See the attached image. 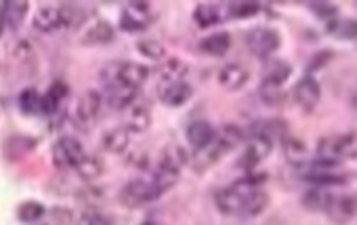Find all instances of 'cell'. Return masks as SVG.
<instances>
[{
    "label": "cell",
    "instance_id": "1",
    "mask_svg": "<svg viewBox=\"0 0 357 225\" xmlns=\"http://www.w3.org/2000/svg\"><path fill=\"white\" fill-rule=\"evenodd\" d=\"M324 215L334 225H347L357 215V196L355 194H328Z\"/></svg>",
    "mask_w": 357,
    "mask_h": 225
},
{
    "label": "cell",
    "instance_id": "2",
    "mask_svg": "<svg viewBox=\"0 0 357 225\" xmlns=\"http://www.w3.org/2000/svg\"><path fill=\"white\" fill-rule=\"evenodd\" d=\"M72 11V7H40L32 20V26L43 34H51L74 22Z\"/></svg>",
    "mask_w": 357,
    "mask_h": 225
},
{
    "label": "cell",
    "instance_id": "3",
    "mask_svg": "<svg viewBox=\"0 0 357 225\" xmlns=\"http://www.w3.org/2000/svg\"><path fill=\"white\" fill-rule=\"evenodd\" d=\"M53 162L57 168L68 170V168H76L80 164V160L86 156V150L82 147V143L74 137H61L59 141H55L53 150H51Z\"/></svg>",
    "mask_w": 357,
    "mask_h": 225
},
{
    "label": "cell",
    "instance_id": "4",
    "mask_svg": "<svg viewBox=\"0 0 357 225\" xmlns=\"http://www.w3.org/2000/svg\"><path fill=\"white\" fill-rule=\"evenodd\" d=\"M153 22V7L145 0H137V3H126L120 15V28L126 32L145 30Z\"/></svg>",
    "mask_w": 357,
    "mask_h": 225
},
{
    "label": "cell",
    "instance_id": "5",
    "mask_svg": "<svg viewBox=\"0 0 357 225\" xmlns=\"http://www.w3.org/2000/svg\"><path fill=\"white\" fill-rule=\"evenodd\" d=\"M246 45L257 57H269L280 49L282 36L273 28H265V26L263 28H252L246 34Z\"/></svg>",
    "mask_w": 357,
    "mask_h": 225
},
{
    "label": "cell",
    "instance_id": "6",
    "mask_svg": "<svg viewBox=\"0 0 357 225\" xmlns=\"http://www.w3.org/2000/svg\"><path fill=\"white\" fill-rule=\"evenodd\" d=\"M155 198H160V194L155 191V187H153V183H151L149 177H147V179H145V177H137V179L128 181V183L124 185L122 194H120V200H122L126 206H130V208L141 206V204H145V202H151V200H155Z\"/></svg>",
    "mask_w": 357,
    "mask_h": 225
},
{
    "label": "cell",
    "instance_id": "7",
    "mask_svg": "<svg viewBox=\"0 0 357 225\" xmlns=\"http://www.w3.org/2000/svg\"><path fill=\"white\" fill-rule=\"evenodd\" d=\"M271 150H273V141L271 139H267V137H263V135H252L250 139H248V143H246V150H244V154L240 156V160H238V166L242 168V170H255L269 154H271Z\"/></svg>",
    "mask_w": 357,
    "mask_h": 225
},
{
    "label": "cell",
    "instance_id": "8",
    "mask_svg": "<svg viewBox=\"0 0 357 225\" xmlns=\"http://www.w3.org/2000/svg\"><path fill=\"white\" fill-rule=\"evenodd\" d=\"M229 150L219 141V137L215 135V139L211 143H206L204 147L200 150H194V154H190V166L196 170V173H204L208 170L211 166H215Z\"/></svg>",
    "mask_w": 357,
    "mask_h": 225
},
{
    "label": "cell",
    "instance_id": "9",
    "mask_svg": "<svg viewBox=\"0 0 357 225\" xmlns=\"http://www.w3.org/2000/svg\"><path fill=\"white\" fill-rule=\"evenodd\" d=\"M101 108H103V97H101V91L97 89H91V91H84L78 101H76V120L84 126H91L97 116L101 114Z\"/></svg>",
    "mask_w": 357,
    "mask_h": 225
},
{
    "label": "cell",
    "instance_id": "10",
    "mask_svg": "<svg viewBox=\"0 0 357 225\" xmlns=\"http://www.w3.org/2000/svg\"><path fill=\"white\" fill-rule=\"evenodd\" d=\"M298 173H301V175H298L301 179H305V181H309V183H313V185H317V187L344 185V183L349 181L347 175L336 173L334 168H321V166H317V164H313V162L303 164Z\"/></svg>",
    "mask_w": 357,
    "mask_h": 225
},
{
    "label": "cell",
    "instance_id": "11",
    "mask_svg": "<svg viewBox=\"0 0 357 225\" xmlns=\"http://www.w3.org/2000/svg\"><path fill=\"white\" fill-rule=\"evenodd\" d=\"M292 95H294V101H296L305 112H311V110L317 108V103H319V99H321V87H319V82H317L313 76H303V78L296 82Z\"/></svg>",
    "mask_w": 357,
    "mask_h": 225
},
{
    "label": "cell",
    "instance_id": "12",
    "mask_svg": "<svg viewBox=\"0 0 357 225\" xmlns=\"http://www.w3.org/2000/svg\"><path fill=\"white\" fill-rule=\"evenodd\" d=\"M194 95V89L192 85H188L185 80L181 82H172V85H166L162 89H158V97L164 106L168 108H181L185 106Z\"/></svg>",
    "mask_w": 357,
    "mask_h": 225
},
{
    "label": "cell",
    "instance_id": "13",
    "mask_svg": "<svg viewBox=\"0 0 357 225\" xmlns=\"http://www.w3.org/2000/svg\"><path fill=\"white\" fill-rule=\"evenodd\" d=\"M137 95H139L137 89H130V87H124V85H118V87L101 91L103 103L109 106L112 110H126V108H130L137 101Z\"/></svg>",
    "mask_w": 357,
    "mask_h": 225
},
{
    "label": "cell",
    "instance_id": "14",
    "mask_svg": "<svg viewBox=\"0 0 357 225\" xmlns=\"http://www.w3.org/2000/svg\"><path fill=\"white\" fill-rule=\"evenodd\" d=\"M188 164H190V154H188V150L181 147V145H176V143L166 145V147L162 150L160 158H158V166H160V168H168V170H176V173H181Z\"/></svg>",
    "mask_w": 357,
    "mask_h": 225
},
{
    "label": "cell",
    "instance_id": "15",
    "mask_svg": "<svg viewBox=\"0 0 357 225\" xmlns=\"http://www.w3.org/2000/svg\"><path fill=\"white\" fill-rule=\"evenodd\" d=\"M149 78V68H145L143 64H135V61H122L120 66V85L130 87V89H141Z\"/></svg>",
    "mask_w": 357,
    "mask_h": 225
},
{
    "label": "cell",
    "instance_id": "16",
    "mask_svg": "<svg viewBox=\"0 0 357 225\" xmlns=\"http://www.w3.org/2000/svg\"><path fill=\"white\" fill-rule=\"evenodd\" d=\"M70 97V87L66 82H53L51 89L43 95V101H40V114L45 116H53L57 114L59 106Z\"/></svg>",
    "mask_w": 357,
    "mask_h": 225
},
{
    "label": "cell",
    "instance_id": "17",
    "mask_svg": "<svg viewBox=\"0 0 357 225\" xmlns=\"http://www.w3.org/2000/svg\"><path fill=\"white\" fill-rule=\"evenodd\" d=\"M185 135H188V143H190L194 150H200V147H204L206 143H211V141L215 139L217 129H215L208 120H194V122L188 126Z\"/></svg>",
    "mask_w": 357,
    "mask_h": 225
},
{
    "label": "cell",
    "instance_id": "18",
    "mask_svg": "<svg viewBox=\"0 0 357 225\" xmlns=\"http://www.w3.org/2000/svg\"><path fill=\"white\" fill-rule=\"evenodd\" d=\"M130 145V133L124 126L107 129L101 135V147L109 154H124Z\"/></svg>",
    "mask_w": 357,
    "mask_h": 225
},
{
    "label": "cell",
    "instance_id": "19",
    "mask_svg": "<svg viewBox=\"0 0 357 225\" xmlns=\"http://www.w3.org/2000/svg\"><path fill=\"white\" fill-rule=\"evenodd\" d=\"M190 72V68L176 57H170L168 61L162 64V68L158 70V89L172 85V82H181L185 78V74Z\"/></svg>",
    "mask_w": 357,
    "mask_h": 225
},
{
    "label": "cell",
    "instance_id": "20",
    "mask_svg": "<svg viewBox=\"0 0 357 225\" xmlns=\"http://www.w3.org/2000/svg\"><path fill=\"white\" fill-rule=\"evenodd\" d=\"M248 78H250L248 76V70L242 68V66H238V64H229V66L221 68V72H219V85L223 89H227V91H240V89H244L246 82H248Z\"/></svg>",
    "mask_w": 357,
    "mask_h": 225
},
{
    "label": "cell",
    "instance_id": "21",
    "mask_svg": "<svg viewBox=\"0 0 357 225\" xmlns=\"http://www.w3.org/2000/svg\"><path fill=\"white\" fill-rule=\"evenodd\" d=\"M151 124V114L149 108L143 103H132L130 108H126V131L128 133H143L147 131Z\"/></svg>",
    "mask_w": 357,
    "mask_h": 225
},
{
    "label": "cell",
    "instance_id": "22",
    "mask_svg": "<svg viewBox=\"0 0 357 225\" xmlns=\"http://www.w3.org/2000/svg\"><path fill=\"white\" fill-rule=\"evenodd\" d=\"M225 17V7L217 5V3H200L194 9V22L200 28H211L215 24H219Z\"/></svg>",
    "mask_w": 357,
    "mask_h": 225
},
{
    "label": "cell",
    "instance_id": "23",
    "mask_svg": "<svg viewBox=\"0 0 357 225\" xmlns=\"http://www.w3.org/2000/svg\"><path fill=\"white\" fill-rule=\"evenodd\" d=\"M38 145V141L34 137H28V135H13L5 141L3 145V152L9 160H20L24 158L26 154H30L34 147Z\"/></svg>",
    "mask_w": 357,
    "mask_h": 225
},
{
    "label": "cell",
    "instance_id": "24",
    "mask_svg": "<svg viewBox=\"0 0 357 225\" xmlns=\"http://www.w3.org/2000/svg\"><path fill=\"white\" fill-rule=\"evenodd\" d=\"M215 204L223 215H240L242 204H244V196L238 194L234 187H223L215 194Z\"/></svg>",
    "mask_w": 357,
    "mask_h": 225
},
{
    "label": "cell",
    "instance_id": "25",
    "mask_svg": "<svg viewBox=\"0 0 357 225\" xmlns=\"http://www.w3.org/2000/svg\"><path fill=\"white\" fill-rule=\"evenodd\" d=\"M231 47V36L227 32H215L200 41V51L211 57H223Z\"/></svg>",
    "mask_w": 357,
    "mask_h": 225
},
{
    "label": "cell",
    "instance_id": "26",
    "mask_svg": "<svg viewBox=\"0 0 357 225\" xmlns=\"http://www.w3.org/2000/svg\"><path fill=\"white\" fill-rule=\"evenodd\" d=\"M114 36H116V30L109 22H97L86 30L82 43L84 45H107L114 41Z\"/></svg>",
    "mask_w": 357,
    "mask_h": 225
},
{
    "label": "cell",
    "instance_id": "27",
    "mask_svg": "<svg viewBox=\"0 0 357 225\" xmlns=\"http://www.w3.org/2000/svg\"><path fill=\"white\" fill-rule=\"evenodd\" d=\"M103 170H105V164L101 162V158L91 156V154H86L80 160V164L76 166V173H78V177L82 181H95V179H99L103 175Z\"/></svg>",
    "mask_w": 357,
    "mask_h": 225
},
{
    "label": "cell",
    "instance_id": "28",
    "mask_svg": "<svg viewBox=\"0 0 357 225\" xmlns=\"http://www.w3.org/2000/svg\"><path fill=\"white\" fill-rule=\"evenodd\" d=\"M267 206H269V196H267V191L255 189L252 194H248V196L244 198V204H242L240 215H244V217H259Z\"/></svg>",
    "mask_w": 357,
    "mask_h": 225
},
{
    "label": "cell",
    "instance_id": "29",
    "mask_svg": "<svg viewBox=\"0 0 357 225\" xmlns=\"http://www.w3.org/2000/svg\"><path fill=\"white\" fill-rule=\"evenodd\" d=\"M47 215V208L43 202H36V200H26L17 206V219L26 225H34V223H40L43 217Z\"/></svg>",
    "mask_w": 357,
    "mask_h": 225
},
{
    "label": "cell",
    "instance_id": "30",
    "mask_svg": "<svg viewBox=\"0 0 357 225\" xmlns=\"http://www.w3.org/2000/svg\"><path fill=\"white\" fill-rule=\"evenodd\" d=\"M282 145H284V154H286V158L292 162V164H296V166H303V164H307L309 160H307V156H309V152H307V145L301 141V139H294V137H284L282 139Z\"/></svg>",
    "mask_w": 357,
    "mask_h": 225
},
{
    "label": "cell",
    "instance_id": "31",
    "mask_svg": "<svg viewBox=\"0 0 357 225\" xmlns=\"http://www.w3.org/2000/svg\"><path fill=\"white\" fill-rule=\"evenodd\" d=\"M290 74H292V68H290L286 61L273 59V61H269L267 68H265V78H263V82H271V85L284 87V82L290 78Z\"/></svg>",
    "mask_w": 357,
    "mask_h": 225
},
{
    "label": "cell",
    "instance_id": "32",
    "mask_svg": "<svg viewBox=\"0 0 357 225\" xmlns=\"http://www.w3.org/2000/svg\"><path fill=\"white\" fill-rule=\"evenodd\" d=\"M40 101H43V95L38 89L34 87H28L20 93L17 97V106L20 110L26 114V116H34V114H40Z\"/></svg>",
    "mask_w": 357,
    "mask_h": 225
},
{
    "label": "cell",
    "instance_id": "33",
    "mask_svg": "<svg viewBox=\"0 0 357 225\" xmlns=\"http://www.w3.org/2000/svg\"><path fill=\"white\" fill-rule=\"evenodd\" d=\"M178 177H181V173L155 166V170H153V175H151L149 179H151V183H153L155 191L162 196V194H166L168 189H172V187L178 183Z\"/></svg>",
    "mask_w": 357,
    "mask_h": 225
},
{
    "label": "cell",
    "instance_id": "34",
    "mask_svg": "<svg viewBox=\"0 0 357 225\" xmlns=\"http://www.w3.org/2000/svg\"><path fill=\"white\" fill-rule=\"evenodd\" d=\"M217 137H219V141L231 152L234 147H238L240 143L246 141V131L240 129L238 124H225V126H221V129L217 131Z\"/></svg>",
    "mask_w": 357,
    "mask_h": 225
},
{
    "label": "cell",
    "instance_id": "35",
    "mask_svg": "<svg viewBox=\"0 0 357 225\" xmlns=\"http://www.w3.org/2000/svg\"><path fill=\"white\" fill-rule=\"evenodd\" d=\"M336 38H357V20H332L326 28Z\"/></svg>",
    "mask_w": 357,
    "mask_h": 225
},
{
    "label": "cell",
    "instance_id": "36",
    "mask_svg": "<svg viewBox=\"0 0 357 225\" xmlns=\"http://www.w3.org/2000/svg\"><path fill=\"white\" fill-rule=\"evenodd\" d=\"M261 11V5L259 3H229L225 5V15L229 20H246V17H252Z\"/></svg>",
    "mask_w": 357,
    "mask_h": 225
},
{
    "label": "cell",
    "instance_id": "37",
    "mask_svg": "<svg viewBox=\"0 0 357 225\" xmlns=\"http://www.w3.org/2000/svg\"><path fill=\"white\" fill-rule=\"evenodd\" d=\"M120 66H122V61H109L99 70L97 78H99L101 89H112V87L120 85Z\"/></svg>",
    "mask_w": 357,
    "mask_h": 225
},
{
    "label": "cell",
    "instance_id": "38",
    "mask_svg": "<svg viewBox=\"0 0 357 225\" xmlns=\"http://www.w3.org/2000/svg\"><path fill=\"white\" fill-rule=\"evenodd\" d=\"M28 3H5V15H7V28L17 30L28 13Z\"/></svg>",
    "mask_w": 357,
    "mask_h": 225
},
{
    "label": "cell",
    "instance_id": "39",
    "mask_svg": "<svg viewBox=\"0 0 357 225\" xmlns=\"http://www.w3.org/2000/svg\"><path fill=\"white\" fill-rule=\"evenodd\" d=\"M137 51L143 57L153 59V61H160L166 55V47L160 41H155V38H143V41H139L137 43Z\"/></svg>",
    "mask_w": 357,
    "mask_h": 225
},
{
    "label": "cell",
    "instance_id": "40",
    "mask_svg": "<svg viewBox=\"0 0 357 225\" xmlns=\"http://www.w3.org/2000/svg\"><path fill=\"white\" fill-rule=\"evenodd\" d=\"M326 198H328V191H321V187H311V189L305 191V196H303L301 202L311 212H324Z\"/></svg>",
    "mask_w": 357,
    "mask_h": 225
},
{
    "label": "cell",
    "instance_id": "41",
    "mask_svg": "<svg viewBox=\"0 0 357 225\" xmlns=\"http://www.w3.org/2000/svg\"><path fill=\"white\" fill-rule=\"evenodd\" d=\"M336 154L338 158H357V133H347L336 137Z\"/></svg>",
    "mask_w": 357,
    "mask_h": 225
},
{
    "label": "cell",
    "instance_id": "42",
    "mask_svg": "<svg viewBox=\"0 0 357 225\" xmlns=\"http://www.w3.org/2000/svg\"><path fill=\"white\" fill-rule=\"evenodd\" d=\"M259 95H261V99H263L267 106H278V103L284 101V91H282V87L271 85V82H261Z\"/></svg>",
    "mask_w": 357,
    "mask_h": 225
},
{
    "label": "cell",
    "instance_id": "43",
    "mask_svg": "<svg viewBox=\"0 0 357 225\" xmlns=\"http://www.w3.org/2000/svg\"><path fill=\"white\" fill-rule=\"evenodd\" d=\"M309 9H311V13L315 17H319V20H324L328 24L332 20H336V15H338V9L332 3H309Z\"/></svg>",
    "mask_w": 357,
    "mask_h": 225
},
{
    "label": "cell",
    "instance_id": "44",
    "mask_svg": "<svg viewBox=\"0 0 357 225\" xmlns=\"http://www.w3.org/2000/svg\"><path fill=\"white\" fill-rule=\"evenodd\" d=\"M330 59H332V51H319L317 55H313V59H311L309 66H307V76H311V74H315L317 70H321Z\"/></svg>",
    "mask_w": 357,
    "mask_h": 225
},
{
    "label": "cell",
    "instance_id": "45",
    "mask_svg": "<svg viewBox=\"0 0 357 225\" xmlns=\"http://www.w3.org/2000/svg\"><path fill=\"white\" fill-rule=\"evenodd\" d=\"M76 225H101V215L93 208H84L76 217Z\"/></svg>",
    "mask_w": 357,
    "mask_h": 225
},
{
    "label": "cell",
    "instance_id": "46",
    "mask_svg": "<svg viewBox=\"0 0 357 225\" xmlns=\"http://www.w3.org/2000/svg\"><path fill=\"white\" fill-rule=\"evenodd\" d=\"M130 164L139 166V168H145L149 164V158L145 152H137V154H130Z\"/></svg>",
    "mask_w": 357,
    "mask_h": 225
},
{
    "label": "cell",
    "instance_id": "47",
    "mask_svg": "<svg viewBox=\"0 0 357 225\" xmlns=\"http://www.w3.org/2000/svg\"><path fill=\"white\" fill-rule=\"evenodd\" d=\"M141 225H155V223H153V221H143Z\"/></svg>",
    "mask_w": 357,
    "mask_h": 225
},
{
    "label": "cell",
    "instance_id": "48",
    "mask_svg": "<svg viewBox=\"0 0 357 225\" xmlns=\"http://www.w3.org/2000/svg\"><path fill=\"white\" fill-rule=\"evenodd\" d=\"M36 225H49V223H36Z\"/></svg>",
    "mask_w": 357,
    "mask_h": 225
}]
</instances>
